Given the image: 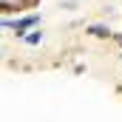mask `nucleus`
<instances>
[{
  "mask_svg": "<svg viewBox=\"0 0 122 122\" xmlns=\"http://www.w3.org/2000/svg\"><path fill=\"white\" fill-rule=\"evenodd\" d=\"M23 43H26V46H40V43H43V31H31V34H26Z\"/></svg>",
  "mask_w": 122,
  "mask_h": 122,
  "instance_id": "f03ea898",
  "label": "nucleus"
},
{
  "mask_svg": "<svg viewBox=\"0 0 122 122\" xmlns=\"http://www.w3.org/2000/svg\"><path fill=\"white\" fill-rule=\"evenodd\" d=\"M88 31H91L94 37H108V34H111L108 26H99V23H97V26H88Z\"/></svg>",
  "mask_w": 122,
  "mask_h": 122,
  "instance_id": "7ed1b4c3",
  "label": "nucleus"
},
{
  "mask_svg": "<svg viewBox=\"0 0 122 122\" xmlns=\"http://www.w3.org/2000/svg\"><path fill=\"white\" fill-rule=\"evenodd\" d=\"M117 40H119V46H122V34H119V37H117Z\"/></svg>",
  "mask_w": 122,
  "mask_h": 122,
  "instance_id": "20e7f679",
  "label": "nucleus"
},
{
  "mask_svg": "<svg viewBox=\"0 0 122 122\" xmlns=\"http://www.w3.org/2000/svg\"><path fill=\"white\" fill-rule=\"evenodd\" d=\"M40 23V14H29V17H20V20H3V29H14L20 37H26V29Z\"/></svg>",
  "mask_w": 122,
  "mask_h": 122,
  "instance_id": "f257e3e1",
  "label": "nucleus"
}]
</instances>
